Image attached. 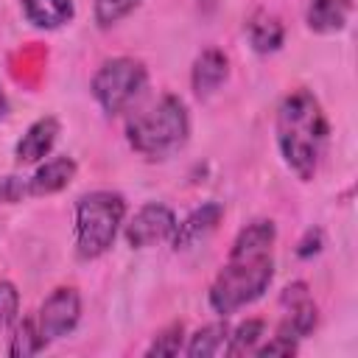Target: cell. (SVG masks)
<instances>
[{
  "label": "cell",
  "mask_w": 358,
  "mask_h": 358,
  "mask_svg": "<svg viewBox=\"0 0 358 358\" xmlns=\"http://www.w3.org/2000/svg\"><path fill=\"white\" fill-rule=\"evenodd\" d=\"M274 241L277 227L271 218H255L235 235L227 263L215 274L207 294L215 313H235L266 294L274 280Z\"/></svg>",
  "instance_id": "1"
},
{
  "label": "cell",
  "mask_w": 358,
  "mask_h": 358,
  "mask_svg": "<svg viewBox=\"0 0 358 358\" xmlns=\"http://www.w3.org/2000/svg\"><path fill=\"white\" fill-rule=\"evenodd\" d=\"M274 131L285 165L302 182H310L319 171L330 137V123L319 98L305 87L291 90L277 106Z\"/></svg>",
  "instance_id": "2"
},
{
  "label": "cell",
  "mask_w": 358,
  "mask_h": 358,
  "mask_svg": "<svg viewBox=\"0 0 358 358\" xmlns=\"http://www.w3.org/2000/svg\"><path fill=\"white\" fill-rule=\"evenodd\" d=\"M190 134V115L179 95H159L145 112L134 115L126 126L129 145L145 159H165L176 154Z\"/></svg>",
  "instance_id": "3"
},
{
  "label": "cell",
  "mask_w": 358,
  "mask_h": 358,
  "mask_svg": "<svg viewBox=\"0 0 358 358\" xmlns=\"http://www.w3.org/2000/svg\"><path fill=\"white\" fill-rule=\"evenodd\" d=\"M126 199L115 190H92L76 201V252L81 260L101 257L117 238Z\"/></svg>",
  "instance_id": "4"
},
{
  "label": "cell",
  "mask_w": 358,
  "mask_h": 358,
  "mask_svg": "<svg viewBox=\"0 0 358 358\" xmlns=\"http://www.w3.org/2000/svg\"><path fill=\"white\" fill-rule=\"evenodd\" d=\"M145 81H148V70L140 59L115 56L95 70L90 90L106 115H117L145 90Z\"/></svg>",
  "instance_id": "5"
},
{
  "label": "cell",
  "mask_w": 358,
  "mask_h": 358,
  "mask_svg": "<svg viewBox=\"0 0 358 358\" xmlns=\"http://www.w3.org/2000/svg\"><path fill=\"white\" fill-rule=\"evenodd\" d=\"M81 319V296L76 288H56L42 305H39V313H36V330L42 336L45 344L73 333V327L78 324Z\"/></svg>",
  "instance_id": "6"
},
{
  "label": "cell",
  "mask_w": 358,
  "mask_h": 358,
  "mask_svg": "<svg viewBox=\"0 0 358 358\" xmlns=\"http://www.w3.org/2000/svg\"><path fill=\"white\" fill-rule=\"evenodd\" d=\"M173 229H176L173 210L159 204V201H148L126 224V241L134 249H145V246H154L159 241H171Z\"/></svg>",
  "instance_id": "7"
},
{
  "label": "cell",
  "mask_w": 358,
  "mask_h": 358,
  "mask_svg": "<svg viewBox=\"0 0 358 358\" xmlns=\"http://www.w3.org/2000/svg\"><path fill=\"white\" fill-rule=\"evenodd\" d=\"M280 302L285 305V319L277 327L280 336H288V338H296L299 341V338H305V336H310L316 330V324H319V308L310 299L305 282H291L282 291Z\"/></svg>",
  "instance_id": "8"
},
{
  "label": "cell",
  "mask_w": 358,
  "mask_h": 358,
  "mask_svg": "<svg viewBox=\"0 0 358 358\" xmlns=\"http://www.w3.org/2000/svg\"><path fill=\"white\" fill-rule=\"evenodd\" d=\"M76 171H78V165H76L73 157H67V154L64 157H50V159H45L34 171L31 179L22 182V193L25 196H50V193H59V190H64L76 179Z\"/></svg>",
  "instance_id": "9"
},
{
  "label": "cell",
  "mask_w": 358,
  "mask_h": 358,
  "mask_svg": "<svg viewBox=\"0 0 358 358\" xmlns=\"http://www.w3.org/2000/svg\"><path fill=\"white\" fill-rule=\"evenodd\" d=\"M221 218H224V204H218V201H204V204L196 207L185 221H176V229H173V235H171L173 249H176V252H179V249H190L193 243L204 241V238L221 224Z\"/></svg>",
  "instance_id": "10"
},
{
  "label": "cell",
  "mask_w": 358,
  "mask_h": 358,
  "mask_svg": "<svg viewBox=\"0 0 358 358\" xmlns=\"http://www.w3.org/2000/svg\"><path fill=\"white\" fill-rule=\"evenodd\" d=\"M229 76V59L224 50L218 48H204L196 59H193V67H190V84H193V92L199 98H207L213 95Z\"/></svg>",
  "instance_id": "11"
},
{
  "label": "cell",
  "mask_w": 358,
  "mask_h": 358,
  "mask_svg": "<svg viewBox=\"0 0 358 358\" xmlns=\"http://www.w3.org/2000/svg\"><path fill=\"white\" fill-rule=\"evenodd\" d=\"M59 131H62V126H59V120L53 115H45V117L34 120L25 129V134L20 137L17 148H14L17 162H39V159H45L53 151V145L59 140Z\"/></svg>",
  "instance_id": "12"
},
{
  "label": "cell",
  "mask_w": 358,
  "mask_h": 358,
  "mask_svg": "<svg viewBox=\"0 0 358 358\" xmlns=\"http://www.w3.org/2000/svg\"><path fill=\"white\" fill-rule=\"evenodd\" d=\"M246 34H249V45H252L255 53H274V50L282 48L285 25L277 14H271L266 8H257L246 22Z\"/></svg>",
  "instance_id": "13"
},
{
  "label": "cell",
  "mask_w": 358,
  "mask_h": 358,
  "mask_svg": "<svg viewBox=\"0 0 358 358\" xmlns=\"http://www.w3.org/2000/svg\"><path fill=\"white\" fill-rule=\"evenodd\" d=\"M352 3L355 0H310L305 22L316 34H338L352 14Z\"/></svg>",
  "instance_id": "14"
},
{
  "label": "cell",
  "mask_w": 358,
  "mask_h": 358,
  "mask_svg": "<svg viewBox=\"0 0 358 358\" xmlns=\"http://www.w3.org/2000/svg\"><path fill=\"white\" fill-rule=\"evenodd\" d=\"M22 14L31 25L53 31L73 20L76 6L73 0H22Z\"/></svg>",
  "instance_id": "15"
},
{
  "label": "cell",
  "mask_w": 358,
  "mask_h": 358,
  "mask_svg": "<svg viewBox=\"0 0 358 358\" xmlns=\"http://www.w3.org/2000/svg\"><path fill=\"white\" fill-rule=\"evenodd\" d=\"M227 338H229V324H227V322H210V324L199 327V330L190 336L185 352H187L190 358H210V355L224 352Z\"/></svg>",
  "instance_id": "16"
},
{
  "label": "cell",
  "mask_w": 358,
  "mask_h": 358,
  "mask_svg": "<svg viewBox=\"0 0 358 358\" xmlns=\"http://www.w3.org/2000/svg\"><path fill=\"white\" fill-rule=\"evenodd\" d=\"M266 336V322L263 319H246L241 322L235 330H229V338H227V347L224 352L227 355H246V352H255L257 341Z\"/></svg>",
  "instance_id": "17"
},
{
  "label": "cell",
  "mask_w": 358,
  "mask_h": 358,
  "mask_svg": "<svg viewBox=\"0 0 358 358\" xmlns=\"http://www.w3.org/2000/svg\"><path fill=\"white\" fill-rule=\"evenodd\" d=\"M48 344L42 341L39 330H36V319H22L14 333H11V341H8V355L11 358H28V355H36L42 352Z\"/></svg>",
  "instance_id": "18"
},
{
  "label": "cell",
  "mask_w": 358,
  "mask_h": 358,
  "mask_svg": "<svg viewBox=\"0 0 358 358\" xmlns=\"http://www.w3.org/2000/svg\"><path fill=\"white\" fill-rule=\"evenodd\" d=\"M185 327H182V322H173V324H168V327H162L157 336H154V341L145 347V355L151 358V355H179L182 350H185Z\"/></svg>",
  "instance_id": "19"
},
{
  "label": "cell",
  "mask_w": 358,
  "mask_h": 358,
  "mask_svg": "<svg viewBox=\"0 0 358 358\" xmlns=\"http://www.w3.org/2000/svg\"><path fill=\"white\" fill-rule=\"evenodd\" d=\"M140 0H92V14H95V22L101 28H109L115 22H120L123 17H129L134 8H137Z\"/></svg>",
  "instance_id": "20"
},
{
  "label": "cell",
  "mask_w": 358,
  "mask_h": 358,
  "mask_svg": "<svg viewBox=\"0 0 358 358\" xmlns=\"http://www.w3.org/2000/svg\"><path fill=\"white\" fill-rule=\"evenodd\" d=\"M20 313V291L11 280H0V333L17 322Z\"/></svg>",
  "instance_id": "21"
},
{
  "label": "cell",
  "mask_w": 358,
  "mask_h": 358,
  "mask_svg": "<svg viewBox=\"0 0 358 358\" xmlns=\"http://www.w3.org/2000/svg\"><path fill=\"white\" fill-rule=\"evenodd\" d=\"M296 350H299L296 338H288V336L274 333L263 347H255V355H294Z\"/></svg>",
  "instance_id": "22"
},
{
  "label": "cell",
  "mask_w": 358,
  "mask_h": 358,
  "mask_svg": "<svg viewBox=\"0 0 358 358\" xmlns=\"http://www.w3.org/2000/svg\"><path fill=\"white\" fill-rule=\"evenodd\" d=\"M319 249H322V229H308L305 238H302L299 246H296V255H299V257H310V255H316Z\"/></svg>",
  "instance_id": "23"
},
{
  "label": "cell",
  "mask_w": 358,
  "mask_h": 358,
  "mask_svg": "<svg viewBox=\"0 0 358 358\" xmlns=\"http://www.w3.org/2000/svg\"><path fill=\"white\" fill-rule=\"evenodd\" d=\"M196 3H199L201 11H213V8L218 6V0H196Z\"/></svg>",
  "instance_id": "24"
},
{
  "label": "cell",
  "mask_w": 358,
  "mask_h": 358,
  "mask_svg": "<svg viewBox=\"0 0 358 358\" xmlns=\"http://www.w3.org/2000/svg\"><path fill=\"white\" fill-rule=\"evenodd\" d=\"M8 112V98H6V92H3V87H0V117Z\"/></svg>",
  "instance_id": "25"
}]
</instances>
